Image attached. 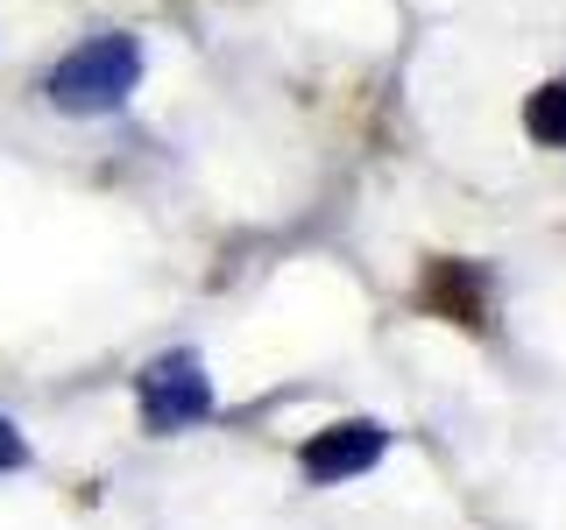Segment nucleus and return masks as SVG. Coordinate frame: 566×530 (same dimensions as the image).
I'll return each mask as SVG.
<instances>
[{"mask_svg":"<svg viewBox=\"0 0 566 530\" xmlns=\"http://www.w3.org/2000/svg\"><path fill=\"white\" fill-rule=\"evenodd\" d=\"M135 85H142V43L135 35H93V43L64 50L43 93L57 114H114V106H128Z\"/></svg>","mask_w":566,"mask_h":530,"instance_id":"1","label":"nucleus"},{"mask_svg":"<svg viewBox=\"0 0 566 530\" xmlns=\"http://www.w3.org/2000/svg\"><path fill=\"white\" fill-rule=\"evenodd\" d=\"M212 417V375L199 368V353H164L142 368V424L149 432H191Z\"/></svg>","mask_w":566,"mask_h":530,"instance_id":"2","label":"nucleus"},{"mask_svg":"<svg viewBox=\"0 0 566 530\" xmlns=\"http://www.w3.org/2000/svg\"><path fill=\"white\" fill-rule=\"evenodd\" d=\"M389 446V432L376 417H347V424H333V432H318L305 453H297V467H305V481L318 488H333V481H354V474H368L382 459Z\"/></svg>","mask_w":566,"mask_h":530,"instance_id":"3","label":"nucleus"},{"mask_svg":"<svg viewBox=\"0 0 566 530\" xmlns=\"http://www.w3.org/2000/svg\"><path fill=\"white\" fill-rule=\"evenodd\" d=\"M424 305L453 311L460 326H482V276H474L468 262H432V269H424Z\"/></svg>","mask_w":566,"mask_h":530,"instance_id":"4","label":"nucleus"},{"mask_svg":"<svg viewBox=\"0 0 566 530\" xmlns=\"http://www.w3.org/2000/svg\"><path fill=\"white\" fill-rule=\"evenodd\" d=\"M524 135L545 141V149H566V78L538 85V93L524 99Z\"/></svg>","mask_w":566,"mask_h":530,"instance_id":"5","label":"nucleus"},{"mask_svg":"<svg viewBox=\"0 0 566 530\" xmlns=\"http://www.w3.org/2000/svg\"><path fill=\"white\" fill-rule=\"evenodd\" d=\"M22 459H29V446H22V432H14V424L0 417V474H8V467H22Z\"/></svg>","mask_w":566,"mask_h":530,"instance_id":"6","label":"nucleus"}]
</instances>
